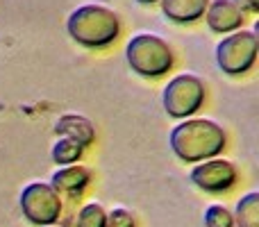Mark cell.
I'll return each mask as SVG.
<instances>
[{
  "label": "cell",
  "instance_id": "3957f363",
  "mask_svg": "<svg viewBox=\"0 0 259 227\" xmlns=\"http://www.w3.org/2000/svg\"><path fill=\"white\" fill-rule=\"evenodd\" d=\"M125 59L141 77H159L173 68V50L161 36L139 32L125 46Z\"/></svg>",
  "mask_w": 259,
  "mask_h": 227
},
{
  "label": "cell",
  "instance_id": "6da1fadb",
  "mask_svg": "<svg viewBox=\"0 0 259 227\" xmlns=\"http://www.w3.org/2000/svg\"><path fill=\"white\" fill-rule=\"evenodd\" d=\"M168 143L178 159L198 164L219 157L228 143V137L225 129L211 118H182L170 129Z\"/></svg>",
  "mask_w": 259,
  "mask_h": 227
},
{
  "label": "cell",
  "instance_id": "5bb4252c",
  "mask_svg": "<svg viewBox=\"0 0 259 227\" xmlns=\"http://www.w3.org/2000/svg\"><path fill=\"white\" fill-rule=\"evenodd\" d=\"M107 223V211L100 202H89L75 216V227H105Z\"/></svg>",
  "mask_w": 259,
  "mask_h": 227
},
{
  "label": "cell",
  "instance_id": "5b68a950",
  "mask_svg": "<svg viewBox=\"0 0 259 227\" xmlns=\"http://www.w3.org/2000/svg\"><path fill=\"white\" fill-rule=\"evenodd\" d=\"M205 103V82L191 73H180L170 77L161 91V105L173 118H189Z\"/></svg>",
  "mask_w": 259,
  "mask_h": 227
},
{
  "label": "cell",
  "instance_id": "52a82bcc",
  "mask_svg": "<svg viewBox=\"0 0 259 227\" xmlns=\"http://www.w3.org/2000/svg\"><path fill=\"white\" fill-rule=\"evenodd\" d=\"M191 182L196 184L200 191L205 193H223L237 184V166L230 159H221V157H211L205 159L202 164H196L191 168Z\"/></svg>",
  "mask_w": 259,
  "mask_h": 227
},
{
  "label": "cell",
  "instance_id": "8fae6325",
  "mask_svg": "<svg viewBox=\"0 0 259 227\" xmlns=\"http://www.w3.org/2000/svg\"><path fill=\"white\" fill-rule=\"evenodd\" d=\"M159 3H161V14L170 23L187 25V23L202 18L209 0H159Z\"/></svg>",
  "mask_w": 259,
  "mask_h": 227
},
{
  "label": "cell",
  "instance_id": "ba28073f",
  "mask_svg": "<svg viewBox=\"0 0 259 227\" xmlns=\"http://www.w3.org/2000/svg\"><path fill=\"white\" fill-rule=\"evenodd\" d=\"M202 16L211 32L230 34L234 30H241L243 21H246V9L237 0H209Z\"/></svg>",
  "mask_w": 259,
  "mask_h": 227
},
{
  "label": "cell",
  "instance_id": "ac0fdd59",
  "mask_svg": "<svg viewBox=\"0 0 259 227\" xmlns=\"http://www.w3.org/2000/svg\"><path fill=\"white\" fill-rule=\"evenodd\" d=\"M139 5H155V3H159V0H137Z\"/></svg>",
  "mask_w": 259,
  "mask_h": 227
},
{
  "label": "cell",
  "instance_id": "7c38bea8",
  "mask_svg": "<svg viewBox=\"0 0 259 227\" xmlns=\"http://www.w3.org/2000/svg\"><path fill=\"white\" fill-rule=\"evenodd\" d=\"M232 218L237 227H259V193L257 191H250L239 198Z\"/></svg>",
  "mask_w": 259,
  "mask_h": 227
},
{
  "label": "cell",
  "instance_id": "e0dca14e",
  "mask_svg": "<svg viewBox=\"0 0 259 227\" xmlns=\"http://www.w3.org/2000/svg\"><path fill=\"white\" fill-rule=\"evenodd\" d=\"M246 12H259V0H237Z\"/></svg>",
  "mask_w": 259,
  "mask_h": 227
},
{
  "label": "cell",
  "instance_id": "9c48e42d",
  "mask_svg": "<svg viewBox=\"0 0 259 227\" xmlns=\"http://www.w3.org/2000/svg\"><path fill=\"white\" fill-rule=\"evenodd\" d=\"M91 182V170L87 166L80 164H68V166H59L50 177V187L62 196H80Z\"/></svg>",
  "mask_w": 259,
  "mask_h": 227
},
{
  "label": "cell",
  "instance_id": "7a4b0ae2",
  "mask_svg": "<svg viewBox=\"0 0 259 227\" xmlns=\"http://www.w3.org/2000/svg\"><path fill=\"white\" fill-rule=\"evenodd\" d=\"M66 32L84 48H107L118 39L121 21L114 9L105 5H80L66 18Z\"/></svg>",
  "mask_w": 259,
  "mask_h": 227
},
{
  "label": "cell",
  "instance_id": "277c9868",
  "mask_svg": "<svg viewBox=\"0 0 259 227\" xmlns=\"http://www.w3.org/2000/svg\"><path fill=\"white\" fill-rule=\"evenodd\" d=\"M259 41L255 30H234L216 43V66L225 75H243L255 66Z\"/></svg>",
  "mask_w": 259,
  "mask_h": 227
},
{
  "label": "cell",
  "instance_id": "30bf717a",
  "mask_svg": "<svg viewBox=\"0 0 259 227\" xmlns=\"http://www.w3.org/2000/svg\"><path fill=\"white\" fill-rule=\"evenodd\" d=\"M55 134L57 137H68L77 141L80 146H91L96 141V127L87 116L80 114H64L62 118L55 123Z\"/></svg>",
  "mask_w": 259,
  "mask_h": 227
},
{
  "label": "cell",
  "instance_id": "9a60e30c",
  "mask_svg": "<svg viewBox=\"0 0 259 227\" xmlns=\"http://www.w3.org/2000/svg\"><path fill=\"white\" fill-rule=\"evenodd\" d=\"M205 227H234L232 211L225 205H209L205 209Z\"/></svg>",
  "mask_w": 259,
  "mask_h": 227
},
{
  "label": "cell",
  "instance_id": "4fadbf2b",
  "mask_svg": "<svg viewBox=\"0 0 259 227\" xmlns=\"http://www.w3.org/2000/svg\"><path fill=\"white\" fill-rule=\"evenodd\" d=\"M82 152H84V146H80L77 141L68 137H57V141L53 143V150H50V157L57 166H68L77 164L82 159Z\"/></svg>",
  "mask_w": 259,
  "mask_h": 227
},
{
  "label": "cell",
  "instance_id": "8992f818",
  "mask_svg": "<svg viewBox=\"0 0 259 227\" xmlns=\"http://www.w3.org/2000/svg\"><path fill=\"white\" fill-rule=\"evenodd\" d=\"M21 211L32 225L50 227L62 216V196L46 182H30L18 198Z\"/></svg>",
  "mask_w": 259,
  "mask_h": 227
},
{
  "label": "cell",
  "instance_id": "2e32d148",
  "mask_svg": "<svg viewBox=\"0 0 259 227\" xmlns=\"http://www.w3.org/2000/svg\"><path fill=\"white\" fill-rule=\"evenodd\" d=\"M105 227H134V216L125 207H114L107 214V223Z\"/></svg>",
  "mask_w": 259,
  "mask_h": 227
}]
</instances>
